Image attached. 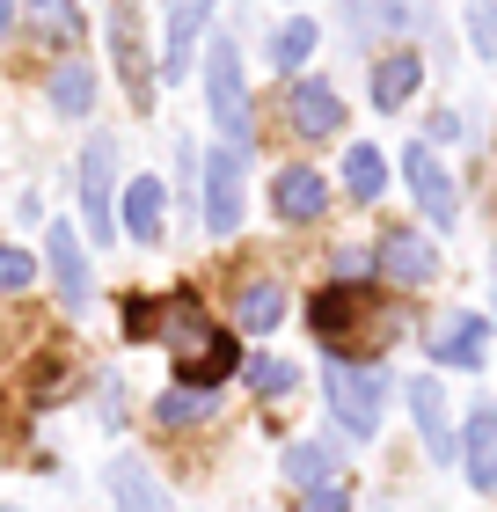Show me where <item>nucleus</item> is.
<instances>
[{"label":"nucleus","mask_w":497,"mask_h":512,"mask_svg":"<svg viewBox=\"0 0 497 512\" xmlns=\"http://www.w3.org/2000/svg\"><path fill=\"white\" fill-rule=\"evenodd\" d=\"M205 103H212V125L227 132V147H242L249 139V81H242V44L234 37L205 44Z\"/></svg>","instance_id":"4"},{"label":"nucleus","mask_w":497,"mask_h":512,"mask_svg":"<svg viewBox=\"0 0 497 512\" xmlns=\"http://www.w3.org/2000/svg\"><path fill=\"white\" fill-rule=\"evenodd\" d=\"M205 227L212 235H234V227H242V147L205 154Z\"/></svg>","instance_id":"6"},{"label":"nucleus","mask_w":497,"mask_h":512,"mask_svg":"<svg viewBox=\"0 0 497 512\" xmlns=\"http://www.w3.org/2000/svg\"><path fill=\"white\" fill-rule=\"evenodd\" d=\"M271 59L286 66V74H300V66L315 59V22H286V30L271 37Z\"/></svg>","instance_id":"26"},{"label":"nucleus","mask_w":497,"mask_h":512,"mask_svg":"<svg viewBox=\"0 0 497 512\" xmlns=\"http://www.w3.org/2000/svg\"><path fill=\"white\" fill-rule=\"evenodd\" d=\"M293 381H300V366H293V359H271V352H256V359H249V388H256V395H286Z\"/></svg>","instance_id":"27"},{"label":"nucleus","mask_w":497,"mask_h":512,"mask_svg":"<svg viewBox=\"0 0 497 512\" xmlns=\"http://www.w3.org/2000/svg\"><path fill=\"white\" fill-rule=\"evenodd\" d=\"M110 191H117V139L96 132L81 147V213H88V235H117V220H110Z\"/></svg>","instance_id":"5"},{"label":"nucleus","mask_w":497,"mask_h":512,"mask_svg":"<svg viewBox=\"0 0 497 512\" xmlns=\"http://www.w3.org/2000/svg\"><path fill=\"white\" fill-rule=\"evenodd\" d=\"M402 176H410V198L424 205V220H432V227H454L461 191H454V176L439 169V154H432V147H410V154H402Z\"/></svg>","instance_id":"7"},{"label":"nucleus","mask_w":497,"mask_h":512,"mask_svg":"<svg viewBox=\"0 0 497 512\" xmlns=\"http://www.w3.org/2000/svg\"><path fill=\"white\" fill-rule=\"evenodd\" d=\"M490 352V322L483 315H439L432 322V359L439 366H483Z\"/></svg>","instance_id":"12"},{"label":"nucleus","mask_w":497,"mask_h":512,"mask_svg":"<svg viewBox=\"0 0 497 512\" xmlns=\"http://www.w3.org/2000/svg\"><path fill=\"white\" fill-rule=\"evenodd\" d=\"M125 227L132 242H161V183L154 176H132V191H125Z\"/></svg>","instance_id":"20"},{"label":"nucleus","mask_w":497,"mask_h":512,"mask_svg":"<svg viewBox=\"0 0 497 512\" xmlns=\"http://www.w3.org/2000/svg\"><path fill=\"white\" fill-rule=\"evenodd\" d=\"M30 278H37V264H30V256H22L15 242H0V293H22Z\"/></svg>","instance_id":"30"},{"label":"nucleus","mask_w":497,"mask_h":512,"mask_svg":"<svg viewBox=\"0 0 497 512\" xmlns=\"http://www.w3.org/2000/svg\"><path fill=\"white\" fill-rule=\"evenodd\" d=\"M461 132H468V125L454 118V110H439V118H432V139H461Z\"/></svg>","instance_id":"34"},{"label":"nucleus","mask_w":497,"mask_h":512,"mask_svg":"<svg viewBox=\"0 0 497 512\" xmlns=\"http://www.w3.org/2000/svg\"><path fill=\"white\" fill-rule=\"evenodd\" d=\"M307 330H315L329 352H351V330H373V344H388L395 330H402V315L388 308V300H373V293H359V286H329V293H315L307 300Z\"/></svg>","instance_id":"2"},{"label":"nucleus","mask_w":497,"mask_h":512,"mask_svg":"<svg viewBox=\"0 0 497 512\" xmlns=\"http://www.w3.org/2000/svg\"><path fill=\"white\" fill-rule=\"evenodd\" d=\"M154 322H161L154 300H125V337H154Z\"/></svg>","instance_id":"32"},{"label":"nucleus","mask_w":497,"mask_h":512,"mask_svg":"<svg viewBox=\"0 0 497 512\" xmlns=\"http://www.w3.org/2000/svg\"><path fill=\"white\" fill-rule=\"evenodd\" d=\"M417 81H424V59L417 52H388L381 66H373V110H402L417 96Z\"/></svg>","instance_id":"18"},{"label":"nucleus","mask_w":497,"mask_h":512,"mask_svg":"<svg viewBox=\"0 0 497 512\" xmlns=\"http://www.w3.org/2000/svg\"><path fill=\"white\" fill-rule=\"evenodd\" d=\"M461 454H468V483H476V491H497V410L490 403H476V417H468Z\"/></svg>","instance_id":"16"},{"label":"nucleus","mask_w":497,"mask_h":512,"mask_svg":"<svg viewBox=\"0 0 497 512\" xmlns=\"http://www.w3.org/2000/svg\"><path fill=\"white\" fill-rule=\"evenodd\" d=\"M110 52H117V74H125V88L147 103L154 81L139 74V15H132V0H117V8H110Z\"/></svg>","instance_id":"17"},{"label":"nucleus","mask_w":497,"mask_h":512,"mask_svg":"<svg viewBox=\"0 0 497 512\" xmlns=\"http://www.w3.org/2000/svg\"><path fill=\"white\" fill-rule=\"evenodd\" d=\"M154 337L176 352V374L191 381V388H212V381H227L234 366H242V344H234L220 322H212L191 293H176L169 308H161V322H154Z\"/></svg>","instance_id":"1"},{"label":"nucleus","mask_w":497,"mask_h":512,"mask_svg":"<svg viewBox=\"0 0 497 512\" xmlns=\"http://www.w3.org/2000/svg\"><path fill=\"white\" fill-rule=\"evenodd\" d=\"M15 8L30 15L44 37H66V30H74V0H15Z\"/></svg>","instance_id":"28"},{"label":"nucleus","mask_w":497,"mask_h":512,"mask_svg":"<svg viewBox=\"0 0 497 512\" xmlns=\"http://www.w3.org/2000/svg\"><path fill=\"white\" fill-rule=\"evenodd\" d=\"M110 505H117V512H183L139 454H117V461H110Z\"/></svg>","instance_id":"11"},{"label":"nucleus","mask_w":497,"mask_h":512,"mask_svg":"<svg viewBox=\"0 0 497 512\" xmlns=\"http://www.w3.org/2000/svg\"><path fill=\"white\" fill-rule=\"evenodd\" d=\"M410 410H417V432H424V447H432L439 461H454V432H446V395H439V381H410Z\"/></svg>","instance_id":"19"},{"label":"nucleus","mask_w":497,"mask_h":512,"mask_svg":"<svg viewBox=\"0 0 497 512\" xmlns=\"http://www.w3.org/2000/svg\"><path fill=\"white\" fill-rule=\"evenodd\" d=\"M366 264H373V256H366V249H337V271H344V278H359Z\"/></svg>","instance_id":"33"},{"label":"nucleus","mask_w":497,"mask_h":512,"mask_svg":"<svg viewBox=\"0 0 497 512\" xmlns=\"http://www.w3.org/2000/svg\"><path fill=\"white\" fill-rule=\"evenodd\" d=\"M344 191L373 205V198H381V191H388V161H381V154H373V147H351V154H344Z\"/></svg>","instance_id":"24"},{"label":"nucleus","mask_w":497,"mask_h":512,"mask_svg":"<svg viewBox=\"0 0 497 512\" xmlns=\"http://www.w3.org/2000/svg\"><path fill=\"white\" fill-rule=\"evenodd\" d=\"M44 256H52L59 300L81 315L88 300H96V278H88V256H81V235H74V220H52V235H44Z\"/></svg>","instance_id":"8"},{"label":"nucleus","mask_w":497,"mask_h":512,"mask_svg":"<svg viewBox=\"0 0 497 512\" xmlns=\"http://www.w3.org/2000/svg\"><path fill=\"white\" fill-rule=\"evenodd\" d=\"M161 425H198V417H212V388H191V381H176L169 395L154 403Z\"/></svg>","instance_id":"25"},{"label":"nucleus","mask_w":497,"mask_h":512,"mask_svg":"<svg viewBox=\"0 0 497 512\" xmlns=\"http://www.w3.org/2000/svg\"><path fill=\"white\" fill-rule=\"evenodd\" d=\"M373 264L388 271V286H402V293H417L424 278L439 271V249L424 242V235H410V227H395V235H381V249H373Z\"/></svg>","instance_id":"10"},{"label":"nucleus","mask_w":497,"mask_h":512,"mask_svg":"<svg viewBox=\"0 0 497 512\" xmlns=\"http://www.w3.org/2000/svg\"><path fill=\"white\" fill-rule=\"evenodd\" d=\"M322 395H329V410H337V425H344V432H359V439L381 432V410H388V374H381V366L329 359Z\"/></svg>","instance_id":"3"},{"label":"nucleus","mask_w":497,"mask_h":512,"mask_svg":"<svg viewBox=\"0 0 497 512\" xmlns=\"http://www.w3.org/2000/svg\"><path fill=\"white\" fill-rule=\"evenodd\" d=\"M52 110H66V118H88V110H96V74H88L81 59L52 66Z\"/></svg>","instance_id":"22"},{"label":"nucleus","mask_w":497,"mask_h":512,"mask_svg":"<svg viewBox=\"0 0 497 512\" xmlns=\"http://www.w3.org/2000/svg\"><path fill=\"white\" fill-rule=\"evenodd\" d=\"M286 110H293V132L300 139H329L344 125V103H337V88H329V81H293Z\"/></svg>","instance_id":"13"},{"label":"nucleus","mask_w":497,"mask_h":512,"mask_svg":"<svg viewBox=\"0 0 497 512\" xmlns=\"http://www.w3.org/2000/svg\"><path fill=\"white\" fill-rule=\"evenodd\" d=\"M205 22H212V0H169V37H161V81H183V74H191Z\"/></svg>","instance_id":"9"},{"label":"nucleus","mask_w":497,"mask_h":512,"mask_svg":"<svg viewBox=\"0 0 497 512\" xmlns=\"http://www.w3.org/2000/svg\"><path fill=\"white\" fill-rule=\"evenodd\" d=\"M234 315H242V330H278V322H286V286H278V278H249L242 300H234Z\"/></svg>","instance_id":"21"},{"label":"nucleus","mask_w":497,"mask_h":512,"mask_svg":"<svg viewBox=\"0 0 497 512\" xmlns=\"http://www.w3.org/2000/svg\"><path fill=\"white\" fill-rule=\"evenodd\" d=\"M461 8H468V44L490 59L497 52V0H461Z\"/></svg>","instance_id":"29"},{"label":"nucleus","mask_w":497,"mask_h":512,"mask_svg":"<svg viewBox=\"0 0 497 512\" xmlns=\"http://www.w3.org/2000/svg\"><path fill=\"white\" fill-rule=\"evenodd\" d=\"M410 22H417V0H344L351 37H402Z\"/></svg>","instance_id":"15"},{"label":"nucleus","mask_w":497,"mask_h":512,"mask_svg":"<svg viewBox=\"0 0 497 512\" xmlns=\"http://www.w3.org/2000/svg\"><path fill=\"white\" fill-rule=\"evenodd\" d=\"M271 205H278V220L307 227V220H322V205H329V183H322L315 169H278V183H271Z\"/></svg>","instance_id":"14"},{"label":"nucleus","mask_w":497,"mask_h":512,"mask_svg":"<svg viewBox=\"0 0 497 512\" xmlns=\"http://www.w3.org/2000/svg\"><path fill=\"white\" fill-rule=\"evenodd\" d=\"M293 512H351V498L337 491V483H322V491H300V505Z\"/></svg>","instance_id":"31"},{"label":"nucleus","mask_w":497,"mask_h":512,"mask_svg":"<svg viewBox=\"0 0 497 512\" xmlns=\"http://www.w3.org/2000/svg\"><path fill=\"white\" fill-rule=\"evenodd\" d=\"M15 15H22V8H15V0H0V30H15Z\"/></svg>","instance_id":"35"},{"label":"nucleus","mask_w":497,"mask_h":512,"mask_svg":"<svg viewBox=\"0 0 497 512\" xmlns=\"http://www.w3.org/2000/svg\"><path fill=\"white\" fill-rule=\"evenodd\" d=\"M286 476L300 491H322V483H337V454L322 447V439H293L286 447Z\"/></svg>","instance_id":"23"}]
</instances>
